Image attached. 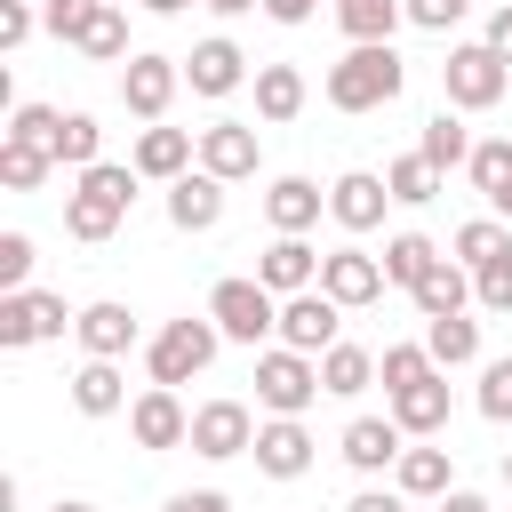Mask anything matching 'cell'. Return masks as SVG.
I'll return each mask as SVG.
<instances>
[{
  "mask_svg": "<svg viewBox=\"0 0 512 512\" xmlns=\"http://www.w3.org/2000/svg\"><path fill=\"white\" fill-rule=\"evenodd\" d=\"M32 328H40V336H64V328H80V312H64V296L32 288Z\"/></svg>",
  "mask_w": 512,
  "mask_h": 512,
  "instance_id": "44",
  "label": "cell"
},
{
  "mask_svg": "<svg viewBox=\"0 0 512 512\" xmlns=\"http://www.w3.org/2000/svg\"><path fill=\"white\" fill-rule=\"evenodd\" d=\"M56 512H96V504H80V496H64V504H56Z\"/></svg>",
  "mask_w": 512,
  "mask_h": 512,
  "instance_id": "55",
  "label": "cell"
},
{
  "mask_svg": "<svg viewBox=\"0 0 512 512\" xmlns=\"http://www.w3.org/2000/svg\"><path fill=\"white\" fill-rule=\"evenodd\" d=\"M384 200H392V184L368 176V168H352V176L328 184V216H336L344 232H376V224H384Z\"/></svg>",
  "mask_w": 512,
  "mask_h": 512,
  "instance_id": "13",
  "label": "cell"
},
{
  "mask_svg": "<svg viewBox=\"0 0 512 512\" xmlns=\"http://www.w3.org/2000/svg\"><path fill=\"white\" fill-rule=\"evenodd\" d=\"M448 480H456L448 448H400V496H448Z\"/></svg>",
  "mask_w": 512,
  "mask_h": 512,
  "instance_id": "31",
  "label": "cell"
},
{
  "mask_svg": "<svg viewBox=\"0 0 512 512\" xmlns=\"http://www.w3.org/2000/svg\"><path fill=\"white\" fill-rule=\"evenodd\" d=\"M96 144H104V128H96L88 112H64V144H56V160H72V168H96Z\"/></svg>",
  "mask_w": 512,
  "mask_h": 512,
  "instance_id": "39",
  "label": "cell"
},
{
  "mask_svg": "<svg viewBox=\"0 0 512 512\" xmlns=\"http://www.w3.org/2000/svg\"><path fill=\"white\" fill-rule=\"evenodd\" d=\"M400 88H408V64H400L392 40H352V56L328 64V104L336 112H384Z\"/></svg>",
  "mask_w": 512,
  "mask_h": 512,
  "instance_id": "1",
  "label": "cell"
},
{
  "mask_svg": "<svg viewBox=\"0 0 512 512\" xmlns=\"http://www.w3.org/2000/svg\"><path fill=\"white\" fill-rule=\"evenodd\" d=\"M488 48H496V56H504V64H512V0H504V8H496V16H488Z\"/></svg>",
  "mask_w": 512,
  "mask_h": 512,
  "instance_id": "49",
  "label": "cell"
},
{
  "mask_svg": "<svg viewBox=\"0 0 512 512\" xmlns=\"http://www.w3.org/2000/svg\"><path fill=\"white\" fill-rule=\"evenodd\" d=\"M416 152H424V160H432V168L448 176V168H464V160H472V136H464V120H456V112H432V120H424V144H416Z\"/></svg>",
  "mask_w": 512,
  "mask_h": 512,
  "instance_id": "33",
  "label": "cell"
},
{
  "mask_svg": "<svg viewBox=\"0 0 512 512\" xmlns=\"http://www.w3.org/2000/svg\"><path fill=\"white\" fill-rule=\"evenodd\" d=\"M248 448H256V416H248L240 400H208V408H192V456L224 464V456H248Z\"/></svg>",
  "mask_w": 512,
  "mask_h": 512,
  "instance_id": "8",
  "label": "cell"
},
{
  "mask_svg": "<svg viewBox=\"0 0 512 512\" xmlns=\"http://www.w3.org/2000/svg\"><path fill=\"white\" fill-rule=\"evenodd\" d=\"M176 56H128V72H120V104L136 112V120H160L168 112V96H176Z\"/></svg>",
  "mask_w": 512,
  "mask_h": 512,
  "instance_id": "11",
  "label": "cell"
},
{
  "mask_svg": "<svg viewBox=\"0 0 512 512\" xmlns=\"http://www.w3.org/2000/svg\"><path fill=\"white\" fill-rule=\"evenodd\" d=\"M504 480H512V456H504Z\"/></svg>",
  "mask_w": 512,
  "mask_h": 512,
  "instance_id": "56",
  "label": "cell"
},
{
  "mask_svg": "<svg viewBox=\"0 0 512 512\" xmlns=\"http://www.w3.org/2000/svg\"><path fill=\"white\" fill-rule=\"evenodd\" d=\"M344 512H408V504H400V496H392V488H368V496H352V504H344Z\"/></svg>",
  "mask_w": 512,
  "mask_h": 512,
  "instance_id": "51",
  "label": "cell"
},
{
  "mask_svg": "<svg viewBox=\"0 0 512 512\" xmlns=\"http://www.w3.org/2000/svg\"><path fill=\"white\" fill-rule=\"evenodd\" d=\"M424 352H432L440 368H464V360H480V320H464V312H440V320H424Z\"/></svg>",
  "mask_w": 512,
  "mask_h": 512,
  "instance_id": "26",
  "label": "cell"
},
{
  "mask_svg": "<svg viewBox=\"0 0 512 512\" xmlns=\"http://www.w3.org/2000/svg\"><path fill=\"white\" fill-rule=\"evenodd\" d=\"M88 8H96V0H48V8H40V24H48L56 40H80V24H88Z\"/></svg>",
  "mask_w": 512,
  "mask_h": 512,
  "instance_id": "45",
  "label": "cell"
},
{
  "mask_svg": "<svg viewBox=\"0 0 512 512\" xmlns=\"http://www.w3.org/2000/svg\"><path fill=\"white\" fill-rule=\"evenodd\" d=\"M216 216H224V176L184 168V176L168 184V224H176V232H208Z\"/></svg>",
  "mask_w": 512,
  "mask_h": 512,
  "instance_id": "15",
  "label": "cell"
},
{
  "mask_svg": "<svg viewBox=\"0 0 512 512\" xmlns=\"http://www.w3.org/2000/svg\"><path fill=\"white\" fill-rule=\"evenodd\" d=\"M256 128L248 120H216V128H200V168L208 176H224V184H240V176H256Z\"/></svg>",
  "mask_w": 512,
  "mask_h": 512,
  "instance_id": "12",
  "label": "cell"
},
{
  "mask_svg": "<svg viewBox=\"0 0 512 512\" xmlns=\"http://www.w3.org/2000/svg\"><path fill=\"white\" fill-rule=\"evenodd\" d=\"M120 400H128V384H120L112 360H88V368L72 376V408H80V416H112Z\"/></svg>",
  "mask_w": 512,
  "mask_h": 512,
  "instance_id": "30",
  "label": "cell"
},
{
  "mask_svg": "<svg viewBox=\"0 0 512 512\" xmlns=\"http://www.w3.org/2000/svg\"><path fill=\"white\" fill-rule=\"evenodd\" d=\"M48 168H56L48 152H32V144H16V136H0V184H8V192H32V184H40Z\"/></svg>",
  "mask_w": 512,
  "mask_h": 512,
  "instance_id": "37",
  "label": "cell"
},
{
  "mask_svg": "<svg viewBox=\"0 0 512 512\" xmlns=\"http://www.w3.org/2000/svg\"><path fill=\"white\" fill-rule=\"evenodd\" d=\"M320 288H328L344 312H360V304H376V296H384V264H376V256H360V248H328V256H320Z\"/></svg>",
  "mask_w": 512,
  "mask_h": 512,
  "instance_id": "9",
  "label": "cell"
},
{
  "mask_svg": "<svg viewBox=\"0 0 512 512\" xmlns=\"http://www.w3.org/2000/svg\"><path fill=\"white\" fill-rule=\"evenodd\" d=\"M440 80H448V104H456V112H488V104H504V88H512V64H504L488 40H472V48H448Z\"/></svg>",
  "mask_w": 512,
  "mask_h": 512,
  "instance_id": "3",
  "label": "cell"
},
{
  "mask_svg": "<svg viewBox=\"0 0 512 512\" xmlns=\"http://www.w3.org/2000/svg\"><path fill=\"white\" fill-rule=\"evenodd\" d=\"M408 296H416V312H424V320L464 312V296H472V264H448V256H440V264H432V272H424Z\"/></svg>",
  "mask_w": 512,
  "mask_h": 512,
  "instance_id": "23",
  "label": "cell"
},
{
  "mask_svg": "<svg viewBox=\"0 0 512 512\" xmlns=\"http://www.w3.org/2000/svg\"><path fill=\"white\" fill-rule=\"evenodd\" d=\"M0 344L16 352V344H40V328H32V288H8L0 296Z\"/></svg>",
  "mask_w": 512,
  "mask_h": 512,
  "instance_id": "40",
  "label": "cell"
},
{
  "mask_svg": "<svg viewBox=\"0 0 512 512\" xmlns=\"http://www.w3.org/2000/svg\"><path fill=\"white\" fill-rule=\"evenodd\" d=\"M256 472H272V480H296L304 464H312V432L296 424V416H272V424H256Z\"/></svg>",
  "mask_w": 512,
  "mask_h": 512,
  "instance_id": "16",
  "label": "cell"
},
{
  "mask_svg": "<svg viewBox=\"0 0 512 512\" xmlns=\"http://www.w3.org/2000/svg\"><path fill=\"white\" fill-rule=\"evenodd\" d=\"M72 48H88L96 64H112V56H128V16H120V0H96L88 8V24H80V40Z\"/></svg>",
  "mask_w": 512,
  "mask_h": 512,
  "instance_id": "28",
  "label": "cell"
},
{
  "mask_svg": "<svg viewBox=\"0 0 512 512\" xmlns=\"http://www.w3.org/2000/svg\"><path fill=\"white\" fill-rule=\"evenodd\" d=\"M472 296H480V312H512V248L472 272Z\"/></svg>",
  "mask_w": 512,
  "mask_h": 512,
  "instance_id": "41",
  "label": "cell"
},
{
  "mask_svg": "<svg viewBox=\"0 0 512 512\" xmlns=\"http://www.w3.org/2000/svg\"><path fill=\"white\" fill-rule=\"evenodd\" d=\"M336 328H344V304L328 296V288H304V296H280V344H296V352H328L336 344Z\"/></svg>",
  "mask_w": 512,
  "mask_h": 512,
  "instance_id": "7",
  "label": "cell"
},
{
  "mask_svg": "<svg viewBox=\"0 0 512 512\" xmlns=\"http://www.w3.org/2000/svg\"><path fill=\"white\" fill-rule=\"evenodd\" d=\"M368 384H376V352H360V344H328V352H320V392L352 400V392H368Z\"/></svg>",
  "mask_w": 512,
  "mask_h": 512,
  "instance_id": "27",
  "label": "cell"
},
{
  "mask_svg": "<svg viewBox=\"0 0 512 512\" xmlns=\"http://www.w3.org/2000/svg\"><path fill=\"white\" fill-rule=\"evenodd\" d=\"M160 512H232V504H224V488H176Z\"/></svg>",
  "mask_w": 512,
  "mask_h": 512,
  "instance_id": "48",
  "label": "cell"
},
{
  "mask_svg": "<svg viewBox=\"0 0 512 512\" xmlns=\"http://www.w3.org/2000/svg\"><path fill=\"white\" fill-rule=\"evenodd\" d=\"M184 80H192V96H232V88L248 80V56H240L232 40H200V48L184 56Z\"/></svg>",
  "mask_w": 512,
  "mask_h": 512,
  "instance_id": "18",
  "label": "cell"
},
{
  "mask_svg": "<svg viewBox=\"0 0 512 512\" xmlns=\"http://www.w3.org/2000/svg\"><path fill=\"white\" fill-rule=\"evenodd\" d=\"M256 280H264L272 296H304V288H320V256L304 248V232H280V240L256 256Z\"/></svg>",
  "mask_w": 512,
  "mask_h": 512,
  "instance_id": "14",
  "label": "cell"
},
{
  "mask_svg": "<svg viewBox=\"0 0 512 512\" xmlns=\"http://www.w3.org/2000/svg\"><path fill=\"white\" fill-rule=\"evenodd\" d=\"M208 320H216L232 344H264V336L280 328V296H272L264 280H216V296H208Z\"/></svg>",
  "mask_w": 512,
  "mask_h": 512,
  "instance_id": "4",
  "label": "cell"
},
{
  "mask_svg": "<svg viewBox=\"0 0 512 512\" xmlns=\"http://www.w3.org/2000/svg\"><path fill=\"white\" fill-rule=\"evenodd\" d=\"M216 344H224L216 320H168V328L152 336V384H192V376L216 360Z\"/></svg>",
  "mask_w": 512,
  "mask_h": 512,
  "instance_id": "6",
  "label": "cell"
},
{
  "mask_svg": "<svg viewBox=\"0 0 512 512\" xmlns=\"http://www.w3.org/2000/svg\"><path fill=\"white\" fill-rule=\"evenodd\" d=\"M504 248H512V232H504L496 216H472V224L456 232V264H472V272H480V264H496Z\"/></svg>",
  "mask_w": 512,
  "mask_h": 512,
  "instance_id": "36",
  "label": "cell"
},
{
  "mask_svg": "<svg viewBox=\"0 0 512 512\" xmlns=\"http://www.w3.org/2000/svg\"><path fill=\"white\" fill-rule=\"evenodd\" d=\"M72 336L88 344V360H120V352L136 344V312L104 296V304H88V312H80V328H72Z\"/></svg>",
  "mask_w": 512,
  "mask_h": 512,
  "instance_id": "22",
  "label": "cell"
},
{
  "mask_svg": "<svg viewBox=\"0 0 512 512\" xmlns=\"http://www.w3.org/2000/svg\"><path fill=\"white\" fill-rule=\"evenodd\" d=\"M128 432H136V448H184V440H192V416H184L176 384H152V392L128 408Z\"/></svg>",
  "mask_w": 512,
  "mask_h": 512,
  "instance_id": "10",
  "label": "cell"
},
{
  "mask_svg": "<svg viewBox=\"0 0 512 512\" xmlns=\"http://www.w3.org/2000/svg\"><path fill=\"white\" fill-rule=\"evenodd\" d=\"M8 136L56 160V144H64V112H56V104H16V112H8Z\"/></svg>",
  "mask_w": 512,
  "mask_h": 512,
  "instance_id": "34",
  "label": "cell"
},
{
  "mask_svg": "<svg viewBox=\"0 0 512 512\" xmlns=\"http://www.w3.org/2000/svg\"><path fill=\"white\" fill-rule=\"evenodd\" d=\"M464 8H472V0H408V24H424V32H448Z\"/></svg>",
  "mask_w": 512,
  "mask_h": 512,
  "instance_id": "47",
  "label": "cell"
},
{
  "mask_svg": "<svg viewBox=\"0 0 512 512\" xmlns=\"http://www.w3.org/2000/svg\"><path fill=\"white\" fill-rule=\"evenodd\" d=\"M304 112V72L296 64H256V120H296Z\"/></svg>",
  "mask_w": 512,
  "mask_h": 512,
  "instance_id": "25",
  "label": "cell"
},
{
  "mask_svg": "<svg viewBox=\"0 0 512 512\" xmlns=\"http://www.w3.org/2000/svg\"><path fill=\"white\" fill-rule=\"evenodd\" d=\"M344 464H352V472L400 464V416H352V424H344Z\"/></svg>",
  "mask_w": 512,
  "mask_h": 512,
  "instance_id": "21",
  "label": "cell"
},
{
  "mask_svg": "<svg viewBox=\"0 0 512 512\" xmlns=\"http://www.w3.org/2000/svg\"><path fill=\"white\" fill-rule=\"evenodd\" d=\"M256 400H264L272 416H304V408L320 400V360L296 352V344L264 352V360H256Z\"/></svg>",
  "mask_w": 512,
  "mask_h": 512,
  "instance_id": "5",
  "label": "cell"
},
{
  "mask_svg": "<svg viewBox=\"0 0 512 512\" xmlns=\"http://www.w3.org/2000/svg\"><path fill=\"white\" fill-rule=\"evenodd\" d=\"M408 16V0H336L344 40H392V24Z\"/></svg>",
  "mask_w": 512,
  "mask_h": 512,
  "instance_id": "32",
  "label": "cell"
},
{
  "mask_svg": "<svg viewBox=\"0 0 512 512\" xmlns=\"http://www.w3.org/2000/svg\"><path fill=\"white\" fill-rule=\"evenodd\" d=\"M432 264H440V248H432L424 232H392V240H384V280H392V288H416Z\"/></svg>",
  "mask_w": 512,
  "mask_h": 512,
  "instance_id": "29",
  "label": "cell"
},
{
  "mask_svg": "<svg viewBox=\"0 0 512 512\" xmlns=\"http://www.w3.org/2000/svg\"><path fill=\"white\" fill-rule=\"evenodd\" d=\"M128 200H136V168H120V160H96V168H80V184L64 192V232L96 248V240H112V232H120Z\"/></svg>",
  "mask_w": 512,
  "mask_h": 512,
  "instance_id": "2",
  "label": "cell"
},
{
  "mask_svg": "<svg viewBox=\"0 0 512 512\" xmlns=\"http://www.w3.org/2000/svg\"><path fill=\"white\" fill-rule=\"evenodd\" d=\"M192 152H200V144H192V128H160V120H152V128L136 136V160H128V168H136V176L176 184V176L192 168Z\"/></svg>",
  "mask_w": 512,
  "mask_h": 512,
  "instance_id": "19",
  "label": "cell"
},
{
  "mask_svg": "<svg viewBox=\"0 0 512 512\" xmlns=\"http://www.w3.org/2000/svg\"><path fill=\"white\" fill-rule=\"evenodd\" d=\"M480 416L488 424H512V360H488L480 368Z\"/></svg>",
  "mask_w": 512,
  "mask_h": 512,
  "instance_id": "42",
  "label": "cell"
},
{
  "mask_svg": "<svg viewBox=\"0 0 512 512\" xmlns=\"http://www.w3.org/2000/svg\"><path fill=\"white\" fill-rule=\"evenodd\" d=\"M440 512H488V504H480L472 488H448V496H440Z\"/></svg>",
  "mask_w": 512,
  "mask_h": 512,
  "instance_id": "52",
  "label": "cell"
},
{
  "mask_svg": "<svg viewBox=\"0 0 512 512\" xmlns=\"http://www.w3.org/2000/svg\"><path fill=\"white\" fill-rule=\"evenodd\" d=\"M472 184H480V200L496 208V216H512V144L504 136H488V144H472Z\"/></svg>",
  "mask_w": 512,
  "mask_h": 512,
  "instance_id": "24",
  "label": "cell"
},
{
  "mask_svg": "<svg viewBox=\"0 0 512 512\" xmlns=\"http://www.w3.org/2000/svg\"><path fill=\"white\" fill-rule=\"evenodd\" d=\"M144 8H152V16H184L192 0H144Z\"/></svg>",
  "mask_w": 512,
  "mask_h": 512,
  "instance_id": "54",
  "label": "cell"
},
{
  "mask_svg": "<svg viewBox=\"0 0 512 512\" xmlns=\"http://www.w3.org/2000/svg\"><path fill=\"white\" fill-rule=\"evenodd\" d=\"M392 416H400V432H416V440H432V432H448V376L432 368V376H416V384H400V392H392Z\"/></svg>",
  "mask_w": 512,
  "mask_h": 512,
  "instance_id": "17",
  "label": "cell"
},
{
  "mask_svg": "<svg viewBox=\"0 0 512 512\" xmlns=\"http://www.w3.org/2000/svg\"><path fill=\"white\" fill-rule=\"evenodd\" d=\"M200 8H216V16H248V8H264V0H200Z\"/></svg>",
  "mask_w": 512,
  "mask_h": 512,
  "instance_id": "53",
  "label": "cell"
},
{
  "mask_svg": "<svg viewBox=\"0 0 512 512\" xmlns=\"http://www.w3.org/2000/svg\"><path fill=\"white\" fill-rule=\"evenodd\" d=\"M440 360L424 352V344H384V360H376V376H384V392H400V384H416V376H432Z\"/></svg>",
  "mask_w": 512,
  "mask_h": 512,
  "instance_id": "38",
  "label": "cell"
},
{
  "mask_svg": "<svg viewBox=\"0 0 512 512\" xmlns=\"http://www.w3.org/2000/svg\"><path fill=\"white\" fill-rule=\"evenodd\" d=\"M264 16L272 24H304V16H320V0H264Z\"/></svg>",
  "mask_w": 512,
  "mask_h": 512,
  "instance_id": "50",
  "label": "cell"
},
{
  "mask_svg": "<svg viewBox=\"0 0 512 512\" xmlns=\"http://www.w3.org/2000/svg\"><path fill=\"white\" fill-rule=\"evenodd\" d=\"M32 24H40V16H32V0H0V48H24V40H32Z\"/></svg>",
  "mask_w": 512,
  "mask_h": 512,
  "instance_id": "46",
  "label": "cell"
},
{
  "mask_svg": "<svg viewBox=\"0 0 512 512\" xmlns=\"http://www.w3.org/2000/svg\"><path fill=\"white\" fill-rule=\"evenodd\" d=\"M320 208H328V192H320L312 176H272V192H264L272 232H312V224H320Z\"/></svg>",
  "mask_w": 512,
  "mask_h": 512,
  "instance_id": "20",
  "label": "cell"
},
{
  "mask_svg": "<svg viewBox=\"0 0 512 512\" xmlns=\"http://www.w3.org/2000/svg\"><path fill=\"white\" fill-rule=\"evenodd\" d=\"M384 184H392V200H408V208H424V200L440 192V168H432L424 152H408V160H392V168H384Z\"/></svg>",
  "mask_w": 512,
  "mask_h": 512,
  "instance_id": "35",
  "label": "cell"
},
{
  "mask_svg": "<svg viewBox=\"0 0 512 512\" xmlns=\"http://www.w3.org/2000/svg\"><path fill=\"white\" fill-rule=\"evenodd\" d=\"M24 280H32V240L0 232V288H24Z\"/></svg>",
  "mask_w": 512,
  "mask_h": 512,
  "instance_id": "43",
  "label": "cell"
}]
</instances>
